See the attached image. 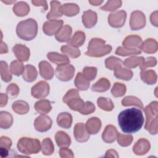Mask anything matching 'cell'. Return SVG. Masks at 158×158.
I'll use <instances>...</instances> for the list:
<instances>
[{
  "instance_id": "21",
  "label": "cell",
  "mask_w": 158,
  "mask_h": 158,
  "mask_svg": "<svg viewBox=\"0 0 158 158\" xmlns=\"http://www.w3.org/2000/svg\"><path fill=\"white\" fill-rule=\"evenodd\" d=\"M57 123L58 126L63 128H69L72 123V116L69 112H61L57 117Z\"/></svg>"
},
{
  "instance_id": "27",
  "label": "cell",
  "mask_w": 158,
  "mask_h": 158,
  "mask_svg": "<svg viewBox=\"0 0 158 158\" xmlns=\"http://www.w3.org/2000/svg\"><path fill=\"white\" fill-rule=\"evenodd\" d=\"M55 139L57 146L60 148H67L71 143L70 136L63 131H59L56 133Z\"/></svg>"
},
{
  "instance_id": "17",
  "label": "cell",
  "mask_w": 158,
  "mask_h": 158,
  "mask_svg": "<svg viewBox=\"0 0 158 158\" xmlns=\"http://www.w3.org/2000/svg\"><path fill=\"white\" fill-rule=\"evenodd\" d=\"M39 72L41 77L47 80H51L54 74L52 67L46 60L41 61L39 63Z\"/></svg>"
},
{
  "instance_id": "22",
  "label": "cell",
  "mask_w": 158,
  "mask_h": 158,
  "mask_svg": "<svg viewBox=\"0 0 158 158\" xmlns=\"http://www.w3.org/2000/svg\"><path fill=\"white\" fill-rule=\"evenodd\" d=\"M139 49L147 54L154 53L157 51L158 49L157 42L154 39H147L142 43L139 46Z\"/></svg>"
},
{
  "instance_id": "47",
  "label": "cell",
  "mask_w": 158,
  "mask_h": 158,
  "mask_svg": "<svg viewBox=\"0 0 158 158\" xmlns=\"http://www.w3.org/2000/svg\"><path fill=\"white\" fill-rule=\"evenodd\" d=\"M122 3V1L120 0L109 1L104 6L101 7L100 9L105 11H114L121 7Z\"/></svg>"
},
{
  "instance_id": "60",
  "label": "cell",
  "mask_w": 158,
  "mask_h": 158,
  "mask_svg": "<svg viewBox=\"0 0 158 158\" xmlns=\"http://www.w3.org/2000/svg\"><path fill=\"white\" fill-rule=\"evenodd\" d=\"M8 52V48L5 43H4L2 40L1 41V49H0V53L4 54L7 53Z\"/></svg>"
},
{
  "instance_id": "31",
  "label": "cell",
  "mask_w": 158,
  "mask_h": 158,
  "mask_svg": "<svg viewBox=\"0 0 158 158\" xmlns=\"http://www.w3.org/2000/svg\"><path fill=\"white\" fill-rule=\"evenodd\" d=\"M140 77L142 81L148 85H152L157 81V74L153 70H141Z\"/></svg>"
},
{
  "instance_id": "16",
  "label": "cell",
  "mask_w": 158,
  "mask_h": 158,
  "mask_svg": "<svg viewBox=\"0 0 158 158\" xmlns=\"http://www.w3.org/2000/svg\"><path fill=\"white\" fill-rule=\"evenodd\" d=\"M149 141L144 138H141L136 141L133 147V152L139 156L146 154L150 149Z\"/></svg>"
},
{
  "instance_id": "44",
  "label": "cell",
  "mask_w": 158,
  "mask_h": 158,
  "mask_svg": "<svg viewBox=\"0 0 158 158\" xmlns=\"http://www.w3.org/2000/svg\"><path fill=\"white\" fill-rule=\"evenodd\" d=\"M1 75L2 80L5 82H9L12 80V75L10 74V70L8 69V65L5 61H1Z\"/></svg>"
},
{
  "instance_id": "18",
  "label": "cell",
  "mask_w": 158,
  "mask_h": 158,
  "mask_svg": "<svg viewBox=\"0 0 158 158\" xmlns=\"http://www.w3.org/2000/svg\"><path fill=\"white\" fill-rule=\"evenodd\" d=\"M118 135L115 127L112 125H108L106 127L102 134V140L107 143H112L115 141Z\"/></svg>"
},
{
  "instance_id": "8",
  "label": "cell",
  "mask_w": 158,
  "mask_h": 158,
  "mask_svg": "<svg viewBox=\"0 0 158 158\" xmlns=\"http://www.w3.org/2000/svg\"><path fill=\"white\" fill-rule=\"evenodd\" d=\"M146 25V17L144 13L139 10L131 12L130 19V27L132 30H139Z\"/></svg>"
},
{
  "instance_id": "49",
  "label": "cell",
  "mask_w": 158,
  "mask_h": 158,
  "mask_svg": "<svg viewBox=\"0 0 158 158\" xmlns=\"http://www.w3.org/2000/svg\"><path fill=\"white\" fill-rule=\"evenodd\" d=\"M139 49H127L123 47L119 46L115 51V54L121 56H127L131 55H137L141 54Z\"/></svg>"
},
{
  "instance_id": "48",
  "label": "cell",
  "mask_w": 158,
  "mask_h": 158,
  "mask_svg": "<svg viewBox=\"0 0 158 158\" xmlns=\"http://www.w3.org/2000/svg\"><path fill=\"white\" fill-rule=\"evenodd\" d=\"M117 142L118 143L123 147H126L130 146L133 141V136L131 135H123L120 133H118L117 136Z\"/></svg>"
},
{
  "instance_id": "37",
  "label": "cell",
  "mask_w": 158,
  "mask_h": 158,
  "mask_svg": "<svg viewBox=\"0 0 158 158\" xmlns=\"http://www.w3.org/2000/svg\"><path fill=\"white\" fill-rule=\"evenodd\" d=\"M144 58L141 56H132L126 59L123 64L128 69L135 68L138 66H141L144 62Z\"/></svg>"
},
{
  "instance_id": "7",
  "label": "cell",
  "mask_w": 158,
  "mask_h": 158,
  "mask_svg": "<svg viewBox=\"0 0 158 158\" xmlns=\"http://www.w3.org/2000/svg\"><path fill=\"white\" fill-rule=\"evenodd\" d=\"M75 68L69 64L58 65L55 71L56 77L60 81H67L70 80L74 76Z\"/></svg>"
},
{
  "instance_id": "59",
  "label": "cell",
  "mask_w": 158,
  "mask_h": 158,
  "mask_svg": "<svg viewBox=\"0 0 158 158\" xmlns=\"http://www.w3.org/2000/svg\"><path fill=\"white\" fill-rule=\"evenodd\" d=\"M105 157H118L117 152L114 149H109L106 151Z\"/></svg>"
},
{
  "instance_id": "42",
  "label": "cell",
  "mask_w": 158,
  "mask_h": 158,
  "mask_svg": "<svg viewBox=\"0 0 158 158\" xmlns=\"http://www.w3.org/2000/svg\"><path fill=\"white\" fill-rule=\"evenodd\" d=\"M24 65L23 63L20 60H14L10 63V72L12 74L15 76H20L22 75L24 70Z\"/></svg>"
},
{
  "instance_id": "6",
  "label": "cell",
  "mask_w": 158,
  "mask_h": 158,
  "mask_svg": "<svg viewBox=\"0 0 158 158\" xmlns=\"http://www.w3.org/2000/svg\"><path fill=\"white\" fill-rule=\"evenodd\" d=\"M62 101L70 109L79 112L85 106V102L80 97L78 91L75 89L69 90L63 97Z\"/></svg>"
},
{
  "instance_id": "30",
  "label": "cell",
  "mask_w": 158,
  "mask_h": 158,
  "mask_svg": "<svg viewBox=\"0 0 158 158\" xmlns=\"http://www.w3.org/2000/svg\"><path fill=\"white\" fill-rule=\"evenodd\" d=\"M114 75L116 78L123 80H130L133 77V72L131 70L122 68V65L117 67L114 70Z\"/></svg>"
},
{
  "instance_id": "20",
  "label": "cell",
  "mask_w": 158,
  "mask_h": 158,
  "mask_svg": "<svg viewBox=\"0 0 158 158\" xmlns=\"http://www.w3.org/2000/svg\"><path fill=\"white\" fill-rule=\"evenodd\" d=\"M86 129L89 135H95L99 132L101 127V120L96 117L89 118L85 125Z\"/></svg>"
},
{
  "instance_id": "58",
  "label": "cell",
  "mask_w": 158,
  "mask_h": 158,
  "mask_svg": "<svg viewBox=\"0 0 158 158\" xmlns=\"http://www.w3.org/2000/svg\"><path fill=\"white\" fill-rule=\"evenodd\" d=\"M7 94H4L1 93V96H0V106L1 107H4L7 104Z\"/></svg>"
},
{
  "instance_id": "50",
  "label": "cell",
  "mask_w": 158,
  "mask_h": 158,
  "mask_svg": "<svg viewBox=\"0 0 158 158\" xmlns=\"http://www.w3.org/2000/svg\"><path fill=\"white\" fill-rule=\"evenodd\" d=\"M97 69L94 67H85L83 70V76L89 81L93 80L96 77Z\"/></svg>"
},
{
  "instance_id": "2",
  "label": "cell",
  "mask_w": 158,
  "mask_h": 158,
  "mask_svg": "<svg viewBox=\"0 0 158 158\" xmlns=\"http://www.w3.org/2000/svg\"><path fill=\"white\" fill-rule=\"evenodd\" d=\"M38 33V24L33 19H28L20 22L16 27V33L23 40L30 41L35 38Z\"/></svg>"
},
{
  "instance_id": "34",
  "label": "cell",
  "mask_w": 158,
  "mask_h": 158,
  "mask_svg": "<svg viewBox=\"0 0 158 158\" xmlns=\"http://www.w3.org/2000/svg\"><path fill=\"white\" fill-rule=\"evenodd\" d=\"M74 83L77 89L80 91H85L88 89L89 86V81L83 76L81 72H79L77 74Z\"/></svg>"
},
{
  "instance_id": "55",
  "label": "cell",
  "mask_w": 158,
  "mask_h": 158,
  "mask_svg": "<svg viewBox=\"0 0 158 158\" xmlns=\"http://www.w3.org/2000/svg\"><path fill=\"white\" fill-rule=\"evenodd\" d=\"M59 153L60 157L62 158H64V157L73 158L74 157L72 151L68 149L67 148H60V149L59 151Z\"/></svg>"
},
{
  "instance_id": "63",
  "label": "cell",
  "mask_w": 158,
  "mask_h": 158,
  "mask_svg": "<svg viewBox=\"0 0 158 158\" xmlns=\"http://www.w3.org/2000/svg\"><path fill=\"white\" fill-rule=\"evenodd\" d=\"M2 2H4V3H6V4H12V3H13V2H15V1H3V0H2Z\"/></svg>"
},
{
  "instance_id": "24",
  "label": "cell",
  "mask_w": 158,
  "mask_h": 158,
  "mask_svg": "<svg viewBox=\"0 0 158 158\" xmlns=\"http://www.w3.org/2000/svg\"><path fill=\"white\" fill-rule=\"evenodd\" d=\"M60 12L67 17L76 15L80 12V7L77 4L67 3L60 7Z\"/></svg>"
},
{
  "instance_id": "57",
  "label": "cell",
  "mask_w": 158,
  "mask_h": 158,
  "mask_svg": "<svg viewBox=\"0 0 158 158\" xmlns=\"http://www.w3.org/2000/svg\"><path fill=\"white\" fill-rule=\"evenodd\" d=\"M150 20L151 23L155 27H157V11L156 10L151 14Z\"/></svg>"
},
{
  "instance_id": "41",
  "label": "cell",
  "mask_w": 158,
  "mask_h": 158,
  "mask_svg": "<svg viewBox=\"0 0 158 158\" xmlns=\"http://www.w3.org/2000/svg\"><path fill=\"white\" fill-rule=\"evenodd\" d=\"M54 151V147L52 140L46 138L44 139L41 143V151L43 154L46 156H50L52 154Z\"/></svg>"
},
{
  "instance_id": "52",
  "label": "cell",
  "mask_w": 158,
  "mask_h": 158,
  "mask_svg": "<svg viewBox=\"0 0 158 158\" xmlns=\"http://www.w3.org/2000/svg\"><path fill=\"white\" fill-rule=\"evenodd\" d=\"M157 64L156 59L154 57H148L146 60H144V62L139 67L141 70H146L148 67H154Z\"/></svg>"
},
{
  "instance_id": "54",
  "label": "cell",
  "mask_w": 158,
  "mask_h": 158,
  "mask_svg": "<svg viewBox=\"0 0 158 158\" xmlns=\"http://www.w3.org/2000/svg\"><path fill=\"white\" fill-rule=\"evenodd\" d=\"M11 139L7 136H1L0 138V148H3L7 149H10L12 146Z\"/></svg>"
},
{
  "instance_id": "25",
  "label": "cell",
  "mask_w": 158,
  "mask_h": 158,
  "mask_svg": "<svg viewBox=\"0 0 158 158\" xmlns=\"http://www.w3.org/2000/svg\"><path fill=\"white\" fill-rule=\"evenodd\" d=\"M72 29L69 25H65L55 35L56 39L59 42H68L70 40Z\"/></svg>"
},
{
  "instance_id": "4",
  "label": "cell",
  "mask_w": 158,
  "mask_h": 158,
  "mask_svg": "<svg viewBox=\"0 0 158 158\" xmlns=\"http://www.w3.org/2000/svg\"><path fill=\"white\" fill-rule=\"evenodd\" d=\"M112 50V46L106 44V41L101 38H92L88 43V51L85 52L86 56L90 57H100L109 54Z\"/></svg>"
},
{
  "instance_id": "36",
  "label": "cell",
  "mask_w": 158,
  "mask_h": 158,
  "mask_svg": "<svg viewBox=\"0 0 158 158\" xmlns=\"http://www.w3.org/2000/svg\"><path fill=\"white\" fill-rule=\"evenodd\" d=\"M12 108L14 112L20 115L27 114L30 109L28 104L22 100L16 101L13 102L12 105Z\"/></svg>"
},
{
  "instance_id": "32",
  "label": "cell",
  "mask_w": 158,
  "mask_h": 158,
  "mask_svg": "<svg viewBox=\"0 0 158 158\" xmlns=\"http://www.w3.org/2000/svg\"><path fill=\"white\" fill-rule=\"evenodd\" d=\"M110 81L106 78H101L92 85L91 90L95 92L102 93L107 91L110 88Z\"/></svg>"
},
{
  "instance_id": "35",
  "label": "cell",
  "mask_w": 158,
  "mask_h": 158,
  "mask_svg": "<svg viewBox=\"0 0 158 158\" xmlns=\"http://www.w3.org/2000/svg\"><path fill=\"white\" fill-rule=\"evenodd\" d=\"M13 123V117L8 112L1 111L0 112V127L2 129H8Z\"/></svg>"
},
{
  "instance_id": "45",
  "label": "cell",
  "mask_w": 158,
  "mask_h": 158,
  "mask_svg": "<svg viewBox=\"0 0 158 158\" xmlns=\"http://www.w3.org/2000/svg\"><path fill=\"white\" fill-rule=\"evenodd\" d=\"M105 65L108 69L114 70L118 65H123V61L119 58L111 56L106 59Z\"/></svg>"
},
{
  "instance_id": "62",
  "label": "cell",
  "mask_w": 158,
  "mask_h": 158,
  "mask_svg": "<svg viewBox=\"0 0 158 158\" xmlns=\"http://www.w3.org/2000/svg\"><path fill=\"white\" fill-rule=\"evenodd\" d=\"M103 2V1H89V3H90L93 6H99L101 5Z\"/></svg>"
},
{
  "instance_id": "39",
  "label": "cell",
  "mask_w": 158,
  "mask_h": 158,
  "mask_svg": "<svg viewBox=\"0 0 158 158\" xmlns=\"http://www.w3.org/2000/svg\"><path fill=\"white\" fill-rule=\"evenodd\" d=\"M60 51L64 55L71 58H77L80 56V51L78 48L69 44L62 46Z\"/></svg>"
},
{
  "instance_id": "40",
  "label": "cell",
  "mask_w": 158,
  "mask_h": 158,
  "mask_svg": "<svg viewBox=\"0 0 158 158\" xmlns=\"http://www.w3.org/2000/svg\"><path fill=\"white\" fill-rule=\"evenodd\" d=\"M122 104L123 106H135L139 107L141 109H144L143 104L141 101L138 98L133 96H129L124 98L122 100Z\"/></svg>"
},
{
  "instance_id": "28",
  "label": "cell",
  "mask_w": 158,
  "mask_h": 158,
  "mask_svg": "<svg viewBox=\"0 0 158 158\" xmlns=\"http://www.w3.org/2000/svg\"><path fill=\"white\" fill-rule=\"evenodd\" d=\"M34 107L38 113L42 115H45L49 113L52 109L51 102L47 99H41L37 101L35 104Z\"/></svg>"
},
{
  "instance_id": "3",
  "label": "cell",
  "mask_w": 158,
  "mask_h": 158,
  "mask_svg": "<svg viewBox=\"0 0 158 158\" xmlns=\"http://www.w3.org/2000/svg\"><path fill=\"white\" fill-rule=\"evenodd\" d=\"M157 108L158 102L154 101H152L143 109L146 117L144 128L151 135L157 133Z\"/></svg>"
},
{
  "instance_id": "46",
  "label": "cell",
  "mask_w": 158,
  "mask_h": 158,
  "mask_svg": "<svg viewBox=\"0 0 158 158\" xmlns=\"http://www.w3.org/2000/svg\"><path fill=\"white\" fill-rule=\"evenodd\" d=\"M125 92L126 86L120 83H115L111 89L112 94L115 98L123 96L125 94Z\"/></svg>"
},
{
  "instance_id": "13",
  "label": "cell",
  "mask_w": 158,
  "mask_h": 158,
  "mask_svg": "<svg viewBox=\"0 0 158 158\" xmlns=\"http://www.w3.org/2000/svg\"><path fill=\"white\" fill-rule=\"evenodd\" d=\"M73 135L75 139L80 143L86 142L89 138V134L88 133L85 125L83 123H78L75 125Z\"/></svg>"
},
{
  "instance_id": "33",
  "label": "cell",
  "mask_w": 158,
  "mask_h": 158,
  "mask_svg": "<svg viewBox=\"0 0 158 158\" xmlns=\"http://www.w3.org/2000/svg\"><path fill=\"white\" fill-rule=\"evenodd\" d=\"M13 12L17 16L23 17L27 15L30 12V7L27 2L20 1L14 6Z\"/></svg>"
},
{
  "instance_id": "51",
  "label": "cell",
  "mask_w": 158,
  "mask_h": 158,
  "mask_svg": "<svg viewBox=\"0 0 158 158\" xmlns=\"http://www.w3.org/2000/svg\"><path fill=\"white\" fill-rule=\"evenodd\" d=\"M19 93V88L15 83L9 85L6 88V94L10 98H16Z\"/></svg>"
},
{
  "instance_id": "19",
  "label": "cell",
  "mask_w": 158,
  "mask_h": 158,
  "mask_svg": "<svg viewBox=\"0 0 158 158\" xmlns=\"http://www.w3.org/2000/svg\"><path fill=\"white\" fill-rule=\"evenodd\" d=\"M97 14L91 10L85 11L82 15V22L84 26L87 28L93 27L97 23Z\"/></svg>"
},
{
  "instance_id": "15",
  "label": "cell",
  "mask_w": 158,
  "mask_h": 158,
  "mask_svg": "<svg viewBox=\"0 0 158 158\" xmlns=\"http://www.w3.org/2000/svg\"><path fill=\"white\" fill-rule=\"evenodd\" d=\"M143 41L140 36L138 35H129L123 40L122 44L127 49H138L142 44Z\"/></svg>"
},
{
  "instance_id": "56",
  "label": "cell",
  "mask_w": 158,
  "mask_h": 158,
  "mask_svg": "<svg viewBox=\"0 0 158 158\" xmlns=\"http://www.w3.org/2000/svg\"><path fill=\"white\" fill-rule=\"evenodd\" d=\"M32 4L35 6H43L44 10H46L48 8L47 2L46 1H32Z\"/></svg>"
},
{
  "instance_id": "11",
  "label": "cell",
  "mask_w": 158,
  "mask_h": 158,
  "mask_svg": "<svg viewBox=\"0 0 158 158\" xmlns=\"http://www.w3.org/2000/svg\"><path fill=\"white\" fill-rule=\"evenodd\" d=\"M63 27L62 20H49L44 23L43 26V32L48 36L56 35Z\"/></svg>"
},
{
  "instance_id": "1",
  "label": "cell",
  "mask_w": 158,
  "mask_h": 158,
  "mask_svg": "<svg viewBox=\"0 0 158 158\" xmlns=\"http://www.w3.org/2000/svg\"><path fill=\"white\" fill-rule=\"evenodd\" d=\"M144 118L139 109L130 108L120 112L118 115V125L125 133H134L142 128Z\"/></svg>"
},
{
  "instance_id": "38",
  "label": "cell",
  "mask_w": 158,
  "mask_h": 158,
  "mask_svg": "<svg viewBox=\"0 0 158 158\" xmlns=\"http://www.w3.org/2000/svg\"><path fill=\"white\" fill-rule=\"evenodd\" d=\"M85 40V34L84 32L81 31H76L72 38L68 41V44L69 45L75 46V47H80L83 45Z\"/></svg>"
},
{
  "instance_id": "23",
  "label": "cell",
  "mask_w": 158,
  "mask_h": 158,
  "mask_svg": "<svg viewBox=\"0 0 158 158\" xmlns=\"http://www.w3.org/2000/svg\"><path fill=\"white\" fill-rule=\"evenodd\" d=\"M47 57L51 62L57 64V65L70 63V60L67 56L60 54L57 52H48L47 54Z\"/></svg>"
},
{
  "instance_id": "10",
  "label": "cell",
  "mask_w": 158,
  "mask_h": 158,
  "mask_svg": "<svg viewBox=\"0 0 158 158\" xmlns=\"http://www.w3.org/2000/svg\"><path fill=\"white\" fill-rule=\"evenodd\" d=\"M49 85L45 81H40L36 83L31 89V96L36 99L44 98L49 93Z\"/></svg>"
},
{
  "instance_id": "26",
  "label": "cell",
  "mask_w": 158,
  "mask_h": 158,
  "mask_svg": "<svg viewBox=\"0 0 158 158\" xmlns=\"http://www.w3.org/2000/svg\"><path fill=\"white\" fill-rule=\"evenodd\" d=\"M38 72L36 68L30 64L26 65L24 68L22 77L23 80L27 82H33L37 77Z\"/></svg>"
},
{
  "instance_id": "12",
  "label": "cell",
  "mask_w": 158,
  "mask_h": 158,
  "mask_svg": "<svg viewBox=\"0 0 158 158\" xmlns=\"http://www.w3.org/2000/svg\"><path fill=\"white\" fill-rule=\"evenodd\" d=\"M51 118L45 115H39L34 122V127L39 132H45L49 130L52 126Z\"/></svg>"
},
{
  "instance_id": "61",
  "label": "cell",
  "mask_w": 158,
  "mask_h": 158,
  "mask_svg": "<svg viewBox=\"0 0 158 158\" xmlns=\"http://www.w3.org/2000/svg\"><path fill=\"white\" fill-rule=\"evenodd\" d=\"M9 149L3 148H0V154H1V157L2 158L6 157L9 155Z\"/></svg>"
},
{
  "instance_id": "53",
  "label": "cell",
  "mask_w": 158,
  "mask_h": 158,
  "mask_svg": "<svg viewBox=\"0 0 158 158\" xmlns=\"http://www.w3.org/2000/svg\"><path fill=\"white\" fill-rule=\"evenodd\" d=\"M95 110V106L94 104L90 101H87L85 102V106L84 109L80 112V114L83 115H88L94 112Z\"/></svg>"
},
{
  "instance_id": "29",
  "label": "cell",
  "mask_w": 158,
  "mask_h": 158,
  "mask_svg": "<svg viewBox=\"0 0 158 158\" xmlns=\"http://www.w3.org/2000/svg\"><path fill=\"white\" fill-rule=\"evenodd\" d=\"M60 3L57 1H51V10L47 14L46 18L48 20H52L54 19H57L62 16L60 12Z\"/></svg>"
},
{
  "instance_id": "14",
  "label": "cell",
  "mask_w": 158,
  "mask_h": 158,
  "mask_svg": "<svg viewBox=\"0 0 158 158\" xmlns=\"http://www.w3.org/2000/svg\"><path fill=\"white\" fill-rule=\"evenodd\" d=\"M12 51L16 58L21 62L27 61L30 56V49L21 44H16L12 48Z\"/></svg>"
},
{
  "instance_id": "5",
  "label": "cell",
  "mask_w": 158,
  "mask_h": 158,
  "mask_svg": "<svg viewBox=\"0 0 158 158\" xmlns=\"http://www.w3.org/2000/svg\"><path fill=\"white\" fill-rule=\"evenodd\" d=\"M17 149L20 152L25 155L37 154L41 149V144L38 139L23 137L17 143Z\"/></svg>"
},
{
  "instance_id": "9",
  "label": "cell",
  "mask_w": 158,
  "mask_h": 158,
  "mask_svg": "<svg viewBox=\"0 0 158 158\" xmlns=\"http://www.w3.org/2000/svg\"><path fill=\"white\" fill-rule=\"evenodd\" d=\"M126 18L127 12L125 10H116L109 14L108 23L114 28H120L124 25Z\"/></svg>"
},
{
  "instance_id": "43",
  "label": "cell",
  "mask_w": 158,
  "mask_h": 158,
  "mask_svg": "<svg viewBox=\"0 0 158 158\" xmlns=\"http://www.w3.org/2000/svg\"><path fill=\"white\" fill-rule=\"evenodd\" d=\"M97 103L99 107L106 111H111L114 107L112 100L109 98L100 97L98 99Z\"/></svg>"
}]
</instances>
